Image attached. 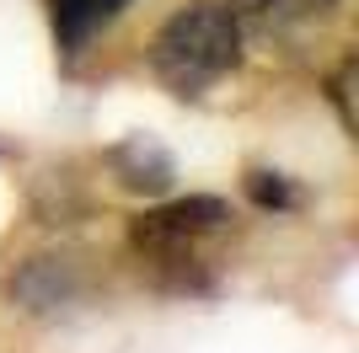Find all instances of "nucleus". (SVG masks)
Instances as JSON below:
<instances>
[{
  "instance_id": "nucleus-7",
  "label": "nucleus",
  "mask_w": 359,
  "mask_h": 353,
  "mask_svg": "<svg viewBox=\"0 0 359 353\" xmlns=\"http://www.w3.org/2000/svg\"><path fill=\"white\" fill-rule=\"evenodd\" d=\"M338 11V0H269L263 27H295V22H322Z\"/></svg>"
},
{
  "instance_id": "nucleus-6",
  "label": "nucleus",
  "mask_w": 359,
  "mask_h": 353,
  "mask_svg": "<svg viewBox=\"0 0 359 353\" xmlns=\"http://www.w3.org/2000/svg\"><path fill=\"white\" fill-rule=\"evenodd\" d=\"M247 198H252L257 209H273V214L300 209V188L285 172H247Z\"/></svg>"
},
{
  "instance_id": "nucleus-1",
  "label": "nucleus",
  "mask_w": 359,
  "mask_h": 353,
  "mask_svg": "<svg viewBox=\"0 0 359 353\" xmlns=\"http://www.w3.org/2000/svg\"><path fill=\"white\" fill-rule=\"evenodd\" d=\"M150 75L172 97H204L241 64V16L225 0H194L166 16L150 38Z\"/></svg>"
},
{
  "instance_id": "nucleus-5",
  "label": "nucleus",
  "mask_w": 359,
  "mask_h": 353,
  "mask_svg": "<svg viewBox=\"0 0 359 353\" xmlns=\"http://www.w3.org/2000/svg\"><path fill=\"white\" fill-rule=\"evenodd\" d=\"M48 6H54V32H60V43L75 54V48L86 43L97 27H107L129 0H48Z\"/></svg>"
},
{
  "instance_id": "nucleus-8",
  "label": "nucleus",
  "mask_w": 359,
  "mask_h": 353,
  "mask_svg": "<svg viewBox=\"0 0 359 353\" xmlns=\"http://www.w3.org/2000/svg\"><path fill=\"white\" fill-rule=\"evenodd\" d=\"M354 75H359V59L348 54L344 64H338V75L327 81V97H332V107H338V118H344V129H354Z\"/></svg>"
},
{
  "instance_id": "nucleus-2",
  "label": "nucleus",
  "mask_w": 359,
  "mask_h": 353,
  "mask_svg": "<svg viewBox=\"0 0 359 353\" xmlns=\"http://www.w3.org/2000/svg\"><path fill=\"white\" fill-rule=\"evenodd\" d=\"M225 225H231V204H225V198H215V193H188V198H172V204H161V209L135 214L129 241H135V251L161 279L177 273V279H172L177 289H198L194 268L210 263L204 241H215Z\"/></svg>"
},
{
  "instance_id": "nucleus-3",
  "label": "nucleus",
  "mask_w": 359,
  "mask_h": 353,
  "mask_svg": "<svg viewBox=\"0 0 359 353\" xmlns=\"http://www.w3.org/2000/svg\"><path fill=\"white\" fill-rule=\"evenodd\" d=\"M86 294V279H81V263L65 257V251H43V257H27V263L11 273V300L32 316H60L75 300Z\"/></svg>"
},
{
  "instance_id": "nucleus-9",
  "label": "nucleus",
  "mask_w": 359,
  "mask_h": 353,
  "mask_svg": "<svg viewBox=\"0 0 359 353\" xmlns=\"http://www.w3.org/2000/svg\"><path fill=\"white\" fill-rule=\"evenodd\" d=\"M225 6L241 16V27H247V22H263V11H269V0H225Z\"/></svg>"
},
{
  "instance_id": "nucleus-4",
  "label": "nucleus",
  "mask_w": 359,
  "mask_h": 353,
  "mask_svg": "<svg viewBox=\"0 0 359 353\" xmlns=\"http://www.w3.org/2000/svg\"><path fill=\"white\" fill-rule=\"evenodd\" d=\"M102 161H107V172H113V182H118L123 193H140V198H166L172 182H177L172 150L156 145L150 134H129V139H118Z\"/></svg>"
}]
</instances>
